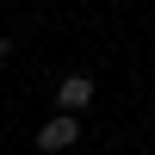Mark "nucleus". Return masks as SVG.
Returning <instances> with one entry per match:
<instances>
[{
    "label": "nucleus",
    "instance_id": "nucleus-1",
    "mask_svg": "<svg viewBox=\"0 0 155 155\" xmlns=\"http://www.w3.org/2000/svg\"><path fill=\"white\" fill-rule=\"evenodd\" d=\"M37 149H44V155H68V149H81V124H74L68 112H56V118L37 130Z\"/></svg>",
    "mask_w": 155,
    "mask_h": 155
},
{
    "label": "nucleus",
    "instance_id": "nucleus-2",
    "mask_svg": "<svg viewBox=\"0 0 155 155\" xmlns=\"http://www.w3.org/2000/svg\"><path fill=\"white\" fill-rule=\"evenodd\" d=\"M56 106L68 112V118H74V112H87V106H93V74H62V87H56Z\"/></svg>",
    "mask_w": 155,
    "mask_h": 155
},
{
    "label": "nucleus",
    "instance_id": "nucleus-3",
    "mask_svg": "<svg viewBox=\"0 0 155 155\" xmlns=\"http://www.w3.org/2000/svg\"><path fill=\"white\" fill-rule=\"evenodd\" d=\"M0 56H12V37H0Z\"/></svg>",
    "mask_w": 155,
    "mask_h": 155
}]
</instances>
